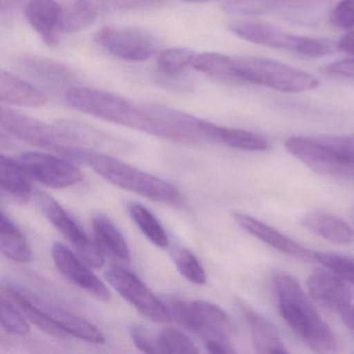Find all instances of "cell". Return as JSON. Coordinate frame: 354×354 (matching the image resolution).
<instances>
[{
	"mask_svg": "<svg viewBox=\"0 0 354 354\" xmlns=\"http://www.w3.org/2000/svg\"><path fill=\"white\" fill-rule=\"evenodd\" d=\"M65 99L76 111L103 121L165 140L192 142L189 136L169 119L165 105L136 103L113 93L77 86L66 91Z\"/></svg>",
	"mask_w": 354,
	"mask_h": 354,
	"instance_id": "1",
	"label": "cell"
},
{
	"mask_svg": "<svg viewBox=\"0 0 354 354\" xmlns=\"http://www.w3.org/2000/svg\"><path fill=\"white\" fill-rule=\"evenodd\" d=\"M279 312L292 330L306 345L319 352L333 351L335 337L302 290L297 279L288 273L273 274Z\"/></svg>",
	"mask_w": 354,
	"mask_h": 354,
	"instance_id": "2",
	"label": "cell"
},
{
	"mask_svg": "<svg viewBox=\"0 0 354 354\" xmlns=\"http://www.w3.org/2000/svg\"><path fill=\"white\" fill-rule=\"evenodd\" d=\"M86 162L103 179L154 202L180 205L183 196L173 184L104 153L90 151Z\"/></svg>",
	"mask_w": 354,
	"mask_h": 354,
	"instance_id": "3",
	"label": "cell"
},
{
	"mask_svg": "<svg viewBox=\"0 0 354 354\" xmlns=\"http://www.w3.org/2000/svg\"><path fill=\"white\" fill-rule=\"evenodd\" d=\"M238 82L259 84L283 93H304L320 86L318 78L274 59L263 57L234 59Z\"/></svg>",
	"mask_w": 354,
	"mask_h": 354,
	"instance_id": "4",
	"label": "cell"
},
{
	"mask_svg": "<svg viewBox=\"0 0 354 354\" xmlns=\"http://www.w3.org/2000/svg\"><path fill=\"white\" fill-rule=\"evenodd\" d=\"M230 30L236 36L254 44L292 51L308 57L330 55L335 46L330 41L296 36L277 26L263 22H234Z\"/></svg>",
	"mask_w": 354,
	"mask_h": 354,
	"instance_id": "5",
	"label": "cell"
},
{
	"mask_svg": "<svg viewBox=\"0 0 354 354\" xmlns=\"http://www.w3.org/2000/svg\"><path fill=\"white\" fill-rule=\"evenodd\" d=\"M0 125L8 133L32 146L51 150L64 158L73 161L86 160L88 150L66 144L59 140L55 127L45 122L24 115L9 107H1Z\"/></svg>",
	"mask_w": 354,
	"mask_h": 354,
	"instance_id": "6",
	"label": "cell"
},
{
	"mask_svg": "<svg viewBox=\"0 0 354 354\" xmlns=\"http://www.w3.org/2000/svg\"><path fill=\"white\" fill-rule=\"evenodd\" d=\"M285 147L292 156L315 173L354 181L353 161L342 156L318 138L293 136L286 140Z\"/></svg>",
	"mask_w": 354,
	"mask_h": 354,
	"instance_id": "7",
	"label": "cell"
},
{
	"mask_svg": "<svg viewBox=\"0 0 354 354\" xmlns=\"http://www.w3.org/2000/svg\"><path fill=\"white\" fill-rule=\"evenodd\" d=\"M95 42L113 57L138 63L150 59L159 49L152 34L136 28L106 26L97 32Z\"/></svg>",
	"mask_w": 354,
	"mask_h": 354,
	"instance_id": "8",
	"label": "cell"
},
{
	"mask_svg": "<svg viewBox=\"0 0 354 354\" xmlns=\"http://www.w3.org/2000/svg\"><path fill=\"white\" fill-rule=\"evenodd\" d=\"M34 196L41 212L53 223L55 229L59 230L64 237L73 244L80 258L90 266L101 268L104 265V257L98 243H94L66 212L65 209L49 194L37 192Z\"/></svg>",
	"mask_w": 354,
	"mask_h": 354,
	"instance_id": "9",
	"label": "cell"
},
{
	"mask_svg": "<svg viewBox=\"0 0 354 354\" xmlns=\"http://www.w3.org/2000/svg\"><path fill=\"white\" fill-rule=\"evenodd\" d=\"M105 277L109 285L142 316L154 322L163 323L171 320L163 301H160L131 271L115 266L107 271Z\"/></svg>",
	"mask_w": 354,
	"mask_h": 354,
	"instance_id": "10",
	"label": "cell"
},
{
	"mask_svg": "<svg viewBox=\"0 0 354 354\" xmlns=\"http://www.w3.org/2000/svg\"><path fill=\"white\" fill-rule=\"evenodd\" d=\"M18 161L32 179L47 187L64 189L76 185L84 179L82 171L76 165L55 155L24 153Z\"/></svg>",
	"mask_w": 354,
	"mask_h": 354,
	"instance_id": "11",
	"label": "cell"
},
{
	"mask_svg": "<svg viewBox=\"0 0 354 354\" xmlns=\"http://www.w3.org/2000/svg\"><path fill=\"white\" fill-rule=\"evenodd\" d=\"M53 259L59 272L68 281L101 301H109L111 299L109 288L74 254L69 248L59 242L53 244Z\"/></svg>",
	"mask_w": 354,
	"mask_h": 354,
	"instance_id": "12",
	"label": "cell"
},
{
	"mask_svg": "<svg viewBox=\"0 0 354 354\" xmlns=\"http://www.w3.org/2000/svg\"><path fill=\"white\" fill-rule=\"evenodd\" d=\"M59 140L72 146L91 150H122L127 147L126 142L82 122L75 120H59L53 125ZM93 151V150H91Z\"/></svg>",
	"mask_w": 354,
	"mask_h": 354,
	"instance_id": "13",
	"label": "cell"
},
{
	"mask_svg": "<svg viewBox=\"0 0 354 354\" xmlns=\"http://www.w3.org/2000/svg\"><path fill=\"white\" fill-rule=\"evenodd\" d=\"M20 69L53 91L75 86L77 77L71 68L59 61L39 55H26L18 61Z\"/></svg>",
	"mask_w": 354,
	"mask_h": 354,
	"instance_id": "14",
	"label": "cell"
},
{
	"mask_svg": "<svg viewBox=\"0 0 354 354\" xmlns=\"http://www.w3.org/2000/svg\"><path fill=\"white\" fill-rule=\"evenodd\" d=\"M64 12L55 0H28L24 8L28 24L50 47L59 44Z\"/></svg>",
	"mask_w": 354,
	"mask_h": 354,
	"instance_id": "15",
	"label": "cell"
},
{
	"mask_svg": "<svg viewBox=\"0 0 354 354\" xmlns=\"http://www.w3.org/2000/svg\"><path fill=\"white\" fill-rule=\"evenodd\" d=\"M308 289L317 302L333 312L339 313L353 299V293L345 281L333 271L315 270L310 273Z\"/></svg>",
	"mask_w": 354,
	"mask_h": 354,
	"instance_id": "16",
	"label": "cell"
},
{
	"mask_svg": "<svg viewBox=\"0 0 354 354\" xmlns=\"http://www.w3.org/2000/svg\"><path fill=\"white\" fill-rule=\"evenodd\" d=\"M43 310L53 319L55 324L59 325L68 335L88 342L96 345H102L105 343V335L102 331L95 326L93 323L74 313L69 312L62 306L53 304L51 302L44 301L39 296L24 291Z\"/></svg>",
	"mask_w": 354,
	"mask_h": 354,
	"instance_id": "17",
	"label": "cell"
},
{
	"mask_svg": "<svg viewBox=\"0 0 354 354\" xmlns=\"http://www.w3.org/2000/svg\"><path fill=\"white\" fill-rule=\"evenodd\" d=\"M234 218L242 229L274 250L301 260L314 261V252L302 248L301 245L263 221L241 213L234 214Z\"/></svg>",
	"mask_w": 354,
	"mask_h": 354,
	"instance_id": "18",
	"label": "cell"
},
{
	"mask_svg": "<svg viewBox=\"0 0 354 354\" xmlns=\"http://www.w3.org/2000/svg\"><path fill=\"white\" fill-rule=\"evenodd\" d=\"M192 306L200 319L201 327L198 335L202 337L204 344L218 342L233 347L231 337L234 333V326L227 313L216 304L206 300H196L192 302Z\"/></svg>",
	"mask_w": 354,
	"mask_h": 354,
	"instance_id": "19",
	"label": "cell"
},
{
	"mask_svg": "<svg viewBox=\"0 0 354 354\" xmlns=\"http://www.w3.org/2000/svg\"><path fill=\"white\" fill-rule=\"evenodd\" d=\"M238 308L252 331L254 349L258 353H287L279 329L268 319L259 314L243 300H237Z\"/></svg>",
	"mask_w": 354,
	"mask_h": 354,
	"instance_id": "20",
	"label": "cell"
},
{
	"mask_svg": "<svg viewBox=\"0 0 354 354\" xmlns=\"http://www.w3.org/2000/svg\"><path fill=\"white\" fill-rule=\"evenodd\" d=\"M0 100L13 106L30 109L42 107L48 102V98L36 86L3 70L0 74Z\"/></svg>",
	"mask_w": 354,
	"mask_h": 354,
	"instance_id": "21",
	"label": "cell"
},
{
	"mask_svg": "<svg viewBox=\"0 0 354 354\" xmlns=\"http://www.w3.org/2000/svg\"><path fill=\"white\" fill-rule=\"evenodd\" d=\"M1 293L8 299L11 300L32 324L36 325L39 329L44 331L47 335L59 337V339H66L69 337L59 325L53 322V319L24 292V289H20L15 286H3Z\"/></svg>",
	"mask_w": 354,
	"mask_h": 354,
	"instance_id": "22",
	"label": "cell"
},
{
	"mask_svg": "<svg viewBox=\"0 0 354 354\" xmlns=\"http://www.w3.org/2000/svg\"><path fill=\"white\" fill-rule=\"evenodd\" d=\"M304 227L313 233L337 244H350L354 242V231L347 223L330 214L317 211L306 214L302 218Z\"/></svg>",
	"mask_w": 354,
	"mask_h": 354,
	"instance_id": "23",
	"label": "cell"
},
{
	"mask_svg": "<svg viewBox=\"0 0 354 354\" xmlns=\"http://www.w3.org/2000/svg\"><path fill=\"white\" fill-rule=\"evenodd\" d=\"M167 3L169 0H77L75 3L96 20L99 16L160 9Z\"/></svg>",
	"mask_w": 354,
	"mask_h": 354,
	"instance_id": "24",
	"label": "cell"
},
{
	"mask_svg": "<svg viewBox=\"0 0 354 354\" xmlns=\"http://www.w3.org/2000/svg\"><path fill=\"white\" fill-rule=\"evenodd\" d=\"M30 176L19 161L6 155L0 157V185L10 196L21 202H28L32 196Z\"/></svg>",
	"mask_w": 354,
	"mask_h": 354,
	"instance_id": "25",
	"label": "cell"
},
{
	"mask_svg": "<svg viewBox=\"0 0 354 354\" xmlns=\"http://www.w3.org/2000/svg\"><path fill=\"white\" fill-rule=\"evenodd\" d=\"M93 229L101 248L124 262H130L131 254L127 242L106 215H96L93 219Z\"/></svg>",
	"mask_w": 354,
	"mask_h": 354,
	"instance_id": "26",
	"label": "cell"
},
{
	"mask_svg": "<svg viewBox=\"0 0 354 354\" xmlns=\"http://www.w3.org/2000/svg\"><path fill=\"white\" fill-rule=\"evenodd\" d=\"M0 245L3 254L14 262L28 263L32 260L28 240L3 211L0 215Z\"/></svg>",
	"mask_w": 354,
	"mask_h": 354,
	"instance_id": "27",
	"label": "cell"
},
{
	"mask_svg": "<svg viewBox=\"0 0 354 354\" xmlns=\"http://www.w3.org/2000/svg\"><path fill=\"white\" fill-rule=\"evenodd\" d=\"M192 68L209 77L227 82H238L234 71V59L216 53L196 55Z\"/></svg>",
	"mask_w": 354,
	"mask_h": 354,
	"instance_id": "28",
	"label": "cell"
},
{
	"mask_svg": "<svg viewBox=\"0 0 354 354\" xmlns=\"http://www.w3.org/2000/svg\"><path fill=\"white\" fill-rule=\"evenodd\" d=\"M128 209L134 223L144 235L157 248L167 250L169 246V236L153 213L146 207L136 203L130 205Z\"/></svg>",
	"mask_w": 354,
	"mask_h": 354,
	"instance_id": "29",
	"label": "cell"
},
{
	"mask_svg": "<svg viewBox=\"0 0 354 354\" xmlns=\"http://www.w3.org/2000/svg\"><path fill=\"white\" fill-rule=\"evenodd\" d=\"M217 142L227 145L232 148L252 152H260L269 148L266 138L248 130L236 128L221 127L217 130Z\"/></svg>",
	"mask_w": 354,
	"mask_h": 354,
	"instance_id": "30",
	"label": "cell"
},
{
	"mask_svg": "<svg viewBox=\"0 0 354 354\" xmlns=\"http://www.w3.org/2000/svg\"><path fill=\"white\" fill-rule=\"evenodd\" d=\"M196 55L190 49H167L162 51L157 57V69L165 77H178L192 65Z\"/></svg>",
	"mask_w": 354,
	"mask_h": 354,
	"instance_id": "31",
	"label": "cell"
},
{
	"mask_svg": "<svg viewBox=\"0 0 354 354\" xmlns=\"http://www.w3.org/2000/svg\"><path fill=\"white\" fill-rule=\"evenodd\" d=\"M0 304H1L0 322L3 328L11 335H19V337L28 335L30 333V327L24 313L6 296L3 295Z\"/></svg>",
	"mask_w": 354,
	"mask_h": 354,
	"instance_id": "32",
	"label": "cell"
},
{
	"mask_svg": "<svg viewBox=\"0 0 354 354\" xmlns=\"http://www.w3.org/2000/svg\"><path fill=\"white\" fill-rule=\"evenodd\" d=\"M171 256L178 270L186 279L196 285H204L206 283L207 275L204 267L190 250L176 248Z\"/></svg>",
	"mask_w": 354,
	"mask_h": 354,
	"instance_id": "33",
	"label": "cell"
},
{
	"mask_svg": "<svg viewBox=\"0 0 354 354\" xmlns=\"http://www.w3.org/2000/svg\"><path fill=\"white\" fill-rule=\"evenodd\" d=\"M160 353H198V349L192 339L183 331L176 328H165L158 337Z\"/></svg>",
	"mask_w": 354,
	"mask_h": 354,
	"instance_id": "34",
	"label": "cell"
},
{
	"mask_svg": "<svg viewBox=\"0 0 354 354\" xmlns=\"http://www.w3.org/2000/svg\"><path fill=\"white\" fill-rule=\"evenodd\" d=\"M314 261L326 267L328 270L354 285V256L335 252H315Z\"/></svg>",
	"mask_w": 354,
	"mask_h": 354,
	"instance_id": "35",
	"label": "cell"
},
{
	"mask_svg": "<svg viewBox=\"0 0 354 354\" xmlns=\"http://www.w3.org/2000/svg\"><path fill=\"white\" fill-rule=\"evenodd\" d=\"M163 304L169 312V318L174 319L184 328L198 335L201 322L192 304L178 298H169Z\"/></svg>",
	"mask_w": 354,
	"mask_h": 354,
	"instance_id": "36",
	"label": "cell"
},
{
	"mask_svg": "<svg viewBox=\"0 0 354 354\" xmlns=\"http://www.w3.org/2000/svg\"><path fill=\"white\" fill-rule=\"evenodd\" d=\"M94 18L91 17L84 9L74 3L69 10L64 12L62 32L67 34L82 32L94 24Z\"/></svg>",
	"mask_w": 354,
	"mask_h": 354,
	"instance_id": "37",
	"label": "cell"
},
{
	"mask_svg": "<svg viewBox=\"0 0 354 354\" xmlns=\"http://www.w3.org/2000/svg\"><path fill=\"white\" fill-rule=\"evenodd\" d=\"M329 21L341 30L354 28V0H342L337 3L329 16Z\"/></svg>",
	"mask_w": 354,
	"mask_h": 354,
	"instance_id": "38",
	"label": "cell"
},
{
	"mask_svg": "<svg viewBox=\"0 0 354 354\" xmlns=\"http://www.w3.org/2000/svg\"><path fill=\"white\" fill-rule=\"evenodd\" d=\"M130 337L134 345L145 353H160L158 337L155 339L152 333L142 325H132L129 329Z\"/></svg>",
	"mask_w": 354,
	"mask_h": 354,
	"instance_id": "39",
	"label": "cell"
},
{
	"mask_svg": "<svg viewBox=\"0 0 354 354\" xmlns=\"http://www.w3.org/2000/svg\"><path fill=\"white\" fill-rule=\"evenodd\" d=\"M319 140L354 162V133L347 136H321Z\"/></svg>",
	"mask_w": 354,
	"mask_h": 354,
	"instance_id": "40",
	"label": "cell"
},
{
	"mask_svg": "<svg viewBox=\"0 0 354 354\" xmlns=\"http://www.w3.org/2000/svg\"><path fill=\"white\" fill-rule=\"evenodd\" d=\"M327 71L333 75L344 76V77L354 78V59L341 61L327 67Z\"/></svg>",
	"mask_w": 354,
	"mask_h": 354,
	"instance_id": "41",
	"label": "cell"
},
{
	"mask_svg": "<svg viewBox=\"0 0 354 354\" xmlns=\"http://www.w3.org/2000/svg\"><path fill=\"white\" fill-rule=\"evenodd\" d=\"M337 49L348 55H354V30L342 37L341 40L337 42Z\"/></svg>",
	"mask_w": 354,
	"mask_h": 354,
	"instance_id": "42",
	"label": "cell"
},
{
	"mask_svg": "<svg viewBox=\"0 0 354 354\" xmlns=\"http://www.w3.org/2000/svg\"><path fill=\"white\" fill-rule=\"evenodd\" d=\"M339 315L344 324L354 333V304H349L343 310H339Z\"/></svg>",
	"mask_w": 354,
	"mask_h": 354,
	"instance_id": "43",
	"label": "cell"
},
{
	"mask_svg": "<svg viewBox=\"0 0 354 354\" xmlns=\"http://www.w3.org/2000/svg\"><path fill=\"white\" fill-rule=\"evenodd\" d=\"M18 3H19V0H0V8L3 12L8 11V10L13 9Z\"/></svg>",
	"mask_w": 354,
	"mask_h": 354,
	"instance_id": "44",
	"label": "cell"
},
{
	"mask_svg": "<svg viewBox=\"0 0 354 354\" xmlns=\"http://www.w3.org/2000/svg\"><path fill=\"white\" fill-rule=\"evenodd\" d=\"M183 1H186V3H207V1H212V0H183Z\"/></svg>",
	"mask_w": 354,
	"mask_h": 354,
	"instance_id": "45",
	"label": "cell"
},
{
	"mask_svg": "<svg viewBox=\"0 0 354 354\" xmlns=\"http://www.w3.org/2000/svg\"><path fill=\"white\" fill-rule=\"evenodd\" d=\"M351 218H352V221H354V205H353V207H352V209H351Z\"/></svg>",
	"mask_w": 354,
	"mask_h": 354,
	"instance_id": "46",
	"label": "cell"
}]
</instances>
